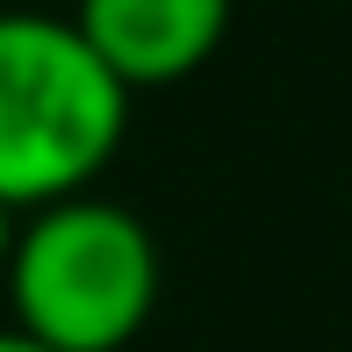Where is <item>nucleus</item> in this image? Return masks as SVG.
I'll return each mask as SVG.
<instances>
[{"label": "nucleus", "instance_id": "1", "mask_svg": "<svg viewBox=\"0 0 352 352\" xmlns=\"http://www.w3.org/2000/svg\"><path fill=\"white\" fill-rule=\"evenodd\" d=\"M130 130V87L94 58L79 22L0 14V201L51 209L101 180Z\"/></svg>", "mask_w": 352, "mask_h": 352}, {"label": "nucleus", "instance_id": "2", "mask_svg": "<svg viewBox=\"0 0 352 352\" xmlns=\"http://www.w3.org/2000/svg\"><path fill=\"white\" fill-rule=\"evenodd\" d=\"M14 331L51 352H122L158 302V245L116 201H51L8 252Z\"/></svg>", "mask_w": 352, "mask_h": 352}, {"label": "nucleus", "instance_id": "3", "mask_svg": "<svg viewBox=\"0 0 352 352\" xmlns=\"http://www.w3.org/2000/svg\"><path fill=\"white\" fill-rule=\"evenodd\" d=\"M72 22L122 87H166L216 58L230 0H79Z\"/></svg>", "mask_w": 352, "mask_h": 352}, {"label": "nucleus", "instance_id": "4", "mask_svg": "<svg viewBox=\"0 0 352 352\" xmlns=\"http://www.w3.org/2000/svg\"><path fill=\"white\" fill-rule=\"evenodd\" d=\"M14 237H22V209H8V201H0V266H8Z\"/></svg>", "mask_w": 352, "mask_h": 352}, {"label": "nucleus", "instance_id": "5", "mask_svg": "<svg viewBox=\"0 0 352 352\" xmlns=\"http://www.w3.org/2000/svg\"><path fill=\"white\" fill-rule=\"evenodd\" d=\"M0 352H51V345H36L29 331H0Z\"/></svg>", "mask_w": 352, "mask_h": 352}]
</instances>
